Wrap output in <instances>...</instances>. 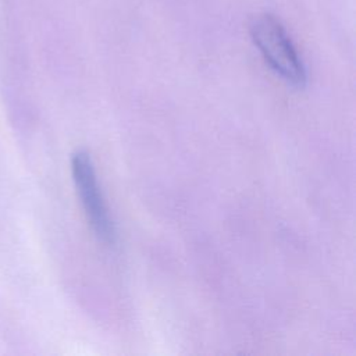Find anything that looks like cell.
<instances>
[{
  "instance_id": "1",
  "label": "cell",
  "mask_w": 356,
  "mask_h": 356,
  "mask_svg": "<svg viewBox=\"0 0 356 356\" xmlns=\"http://www.w3.org/2000/svg\"><path fill=\"white\" fill-rule=\"evenodd\" d=\"M250 36L270 68L293 88H305L306 68L281 22L271 14H260L250 22Z\"/></svg>"
},
{
  "instance_id": "2",
  "label": "cell",
  "mask_w": 356,
  "mask_h": 356,
  "mask_svg": "<svg viewBox=\"0 0 356 356\" xmlns=\"http://www.w3.org/2000/svg\"><path fill=\"white\" fill-rule=\"evenodd\" d=\"M72 179L95 235L106 245L115 242V228L97 182L93 160L86 150H76L71 157Z\"/></svg>"
}]
</instances>
